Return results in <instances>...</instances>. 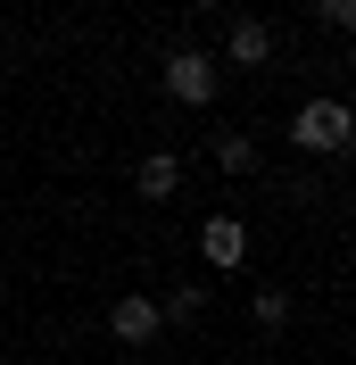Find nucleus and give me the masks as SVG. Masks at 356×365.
<instances>
[{
	"label": "nucleus",
	"mask_w": 356,
	"mask_h": 365,
	"mask_svg": "<svg viewBox=\"0 0 356 365\" xmlns=\"http://www.w3.org/2000/svg\"><path fill=\"white\" fill-rule=\"evenodd\" d=\"M290 141H298L307 158H340V150L356 141V116H348V100H332V91H315L307 108L290 116Z\"/></svg>",
	"instance_id": "nucleus-1"
},
{
	"label": "nucleus",
	"mask_w": 356,
	"mask_h": 365,
	"mask_svg": "<svg viewBox=\"0 0 356 365\" xmlns=\"http://www.w3.org/2000/svg\"><path fill=\"white\" fill-rule=\"evenodd\" d=\"M166 91H174L182 108H207L216 100V58L207 50H166Z\"/></svg>",
	"instance_id": "nucleus-2"
},
{
	"label": "nucleus",
	"mask_w": 356,
	"mask_h": 365,
	"mask_svg": "<svg viewBox=\"0 0 356 365\" xmlns=\"http://www.w3.org/2000/svg\"><path fill=\"white\" fill-rule=\"evenodd\" d=\"M108 332L125 349H150L157 332H166V324H157V299L150 291H125V299H108Z\"/></svg>",
	"instance_id": "nucleus-3"
},
{
	"label": "nucleus",
	"mask_w": 356,
	"mask_h": 365,
	"mask_svg": "<svg viewBox=\"0 0 356 365\" xmlns=\"http://www.w3.org/2000/svg\"><path fill=\"white\" fill-rule=\"evenodd\" d=\"M199 257H207L216 274H241V257H248V225H241V216H207V225H199Z\"/></svg>",
	"instance_id": "nucleus-4"
},
{
	"label": "nucleus",
	"mask_w": 356,
	"mask_h": 365,
	"mask_svg": "<svg viewBox=\"0 0 356 365\" xmlns=\"http://www.w3.org/2000/svg\"><path fill=\"white\" fill-rule=\"evenodd\" d=\"M224 58H232V67H266V58H273V25L241 17L232 34H224Z\"/></svg>",
	"instance_id": "nucleus-5"
},
{
	"label": "nucleus",
	"mask_w": 356,
	"mask_h": 365,
	"mask_svg": "<svg viewBox=\"0 0 356 365\" xmlns=\"http://www.w3.org/2000/svg\"><path fill=\"white\" fill-rule=\"evenodd\" d=\"M133 182H141V200H174V191H182V158H174V150H150Z\"/></svg>",
	"instance_id": "nucleus-6"
},
{
	"label": "nucleus",
	"mask_w": 356,
	"mask_h": 365,
	"mask_svg": "<svg viewBox=\"0 0 356 365\" xmlns=\"http://www.w3.org/2000/svg\"><path fill=\"white\" fill-rule=\"evenodd\" d=\"M199 307H207V291H199V282H174V291H157V324H191Z\"/></svg>",
	"instance_id": "nucleus-7"
},
{
	"label": "nucleus",
	"mask_w": 356,
	"mask_h": 365,
	"mask_svg": "<svg viewBox=\"0 0 356 365\" xmlns=\"http://www.w3.org/2000/svg\"><path fill=\"white\" fill-rule=\"evenodd\" d=\"M216 166L224 175H248V166H257V141L248 133H216Z\"/></svg>",
	"instance_id": "nucleus-8"
},
{
	"label": "nucleus",
	"mask_w": 356,
	"mask_h": 365,
	"mask_svg": "<svg viewBox=\"0 0 356 365\" xmlns=\"http://www.w3.org/2000/svg\"><path fill=\"white\" fill-rule=\"evenodd\" d=\"M257 324L282 332V324H290V291H257Z\"/></svg>",
	"instance_id": "nucleus-9"
},
{
	"label": "nucleus",
	"mask_w": 356,
	"mask_h": 365,
	"mask_svg": "<svg viewBox=\"0 0 356 365\" xmlns=\"http://www.w3.org/2000/svg\"><path fill=\"white\" fill-rule=\"evenodd\" d=\"M315 17L332 25V34H348V25H356V0H315Z\"/></svg>",
	"instance_id": "nucleus-10"
},
{
	"label": "nucleus",
	"mask_w": 356,
	"mask_h": 365,
	"mask_svg": "<svg viewBox=\"0 0 356 365\" xmlns=\"http://www.w3.org/2000/svg\"><path fill=\"white\" fill-rule=\"evenodd\" d=\"M191 9H216V0H191Z\"/></svg>",
	"instance_id": "nucleus-11"
}]
</instances>
